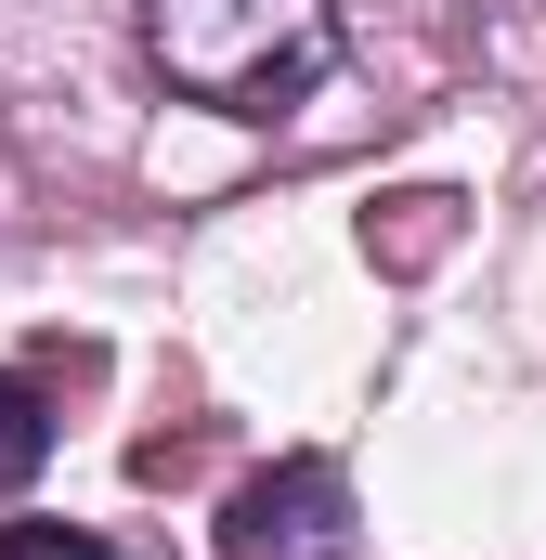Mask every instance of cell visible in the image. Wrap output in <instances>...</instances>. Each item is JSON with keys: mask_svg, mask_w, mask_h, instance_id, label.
Returning <instances> with one entry per match:
<instances>
[{"mask_svg": "<svg viewBox=\"0 0 546 560\" xmlns=\"http://www.w3.org/2000/svg\"><path fill=\"white\" fill-rule=\"evenodd\" d=\"M0 560H131V548H105L79 522H0Z\"/></svg>", "mask_w": 546, "mask_h": 560, "instance_id": "4", "label": "cell"}, {"mask_svg": "<svg viewBox=\"0 0 546 560\" xmlns=\"http://www.w3.org/2000/svg\"><path fill=\"white\" fill-rule=\"evenodd\" d=\"M39 469H52V405H39V378L0 365V509H13Z\"/></svg>", "mask_w": 546, "mask_h": 560, "instance_id": "3", "label": "cell"}, {"mask_svg": "<svg viewBox=\"0 0 546 560\" xmlns=\"http://www.w3.org/2000/svg\"><path fill=\"white\" fill-rule=\"evenodd\" d=\"M143 66L209 118H286L339 79V0H143Z\"/></svg>", "mask_w": 546, "mask_h": 560, "instance_id": "1", "label": "cell"}, {"mask_svg": "<svg viewBox=\"0 0 546 560\" xmlns=\"http://www.w3.org/2000/svg\"><path fill=\"white\" fill-rule=\"evenodd\" d=\"M365 522H352V469L339 456H273L222 495V560H352Z\"/></svg>", "mask_w": 546, "mask_h": 560, "instance_id": "2", "label": "cell"}]
</instances>
